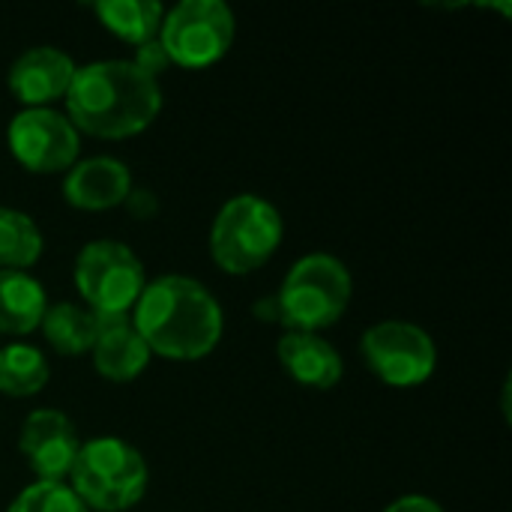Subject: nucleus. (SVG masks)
<instances>
[{
	"mask_svg": "<svg viewBox=\"0 0 512 512\" xmlns=\"http://www.w3.org/2000/svg\"><path fill=\"white\" fill-rule=\"evenodd\" d=\"M129 318L150 354L174 363L210 357L225 333V312L219 300L204 282L183 273L147 282Z\"/></svg>",
	"mask_w": 512,
	"mask_h": 512,
	"instance_id": "1",
	"label": "nucleus"
},
{
	"mask_svg": "<svg viewBox=\"0 0 512 512\" xmlns=\"http://www.w3.org/2000/svg\"><path fill=\"white\" fill-rule=\"evenodd\" d=\"M63 105L78 135L123 141L156 123L162 114V84L132 60H93L75 69Z\"/></svg>",
	"mask_w": 512,
	"mask_h": 512,
	"instance_id": "2",
	"label": "nucleus"
},
{
	"mask_svg": "<svg viewBox=\"0 0 512 512\" xmlns=\"http://www.w3.org/2000/svg\"><path fill=\"white\" fill-rule=\"evenodd\" d=\"M66 486L90 512H126L147 495L150 468L135 444L114 435L90 438L81 441Z\"/></svg>",
	"mask_w": 512,
	"mask_h": 512,
	"instance_id": "3",
	"label": "nucleus"
},
{
	"mask_svg": "<svg viewBox=\"0 0 512 512\" xmlns=\"http://www.w3.org/2000/svg\"><path fill=\"white\" fill-rule=\"evenodd\" d=\"M354 294V279L345 261L330 252H309L285 273L273 306L276 321L288 330L321 333L342 321Z\"/></svg>",
	"mask_w": 512,
	"mask_h": 512,
	"instance_id": "4",
	"label": "nucleus"
},
{
	"mask_svg": "<svg viewBox=\"0 0 512 512\" xmlns=\"http://www.w3.org/2000/svg\"><path fill=\"white\" fill-rule=\"evenodd\" d=\"M285 222L273 201L240 192L228 198L210 225V258L228 276L261 270L282 246Z\"/></svg>",
	"mask_w": 512,
	"mask_h": 512,
	"instance_id": "5",
	"label": "nucleus"
},
{
	"mask_svg": "<svg viewBox=\"0 0 512 512\" xmlns=\"http://www.w3.org/2000/svg\"><path fill=\"white\" fill-rule=\"evenodd\" d=\"M237 18L222 0H180L165 9L159 27V45L171 66L207 69L216 66L234 45Z\"/></svg>",
	"mask_w": 512,
	"mask_h": 512,
	"instance_id": "6",
	"label": "nucleus"
},
{
	"mask_svg": "<svg viewBox=\"0 0 512 512\" xmlns=\"http://www.w3.org/2000/svg\"><path fill=\"white\" fill-rule=\"evenodd\" d=\"M81 306L93 315H129L147 285L141 258L120 240L87 243L72 267Z\"/></svg>",
	"mask_w": 512,
	"mask_h": 512,
	"instance_id": "7",
	"label": "nucleus"
},
{
	"mask_svg": "<svg viewBox=\"0 0 512 512\" xmlns=\"http://www.w3.org/2000/svg\"><path fill=\"white\" fill-rule=\"evenodd\" d=\"M360 357L369 372L396 390L423 387L438 369L435 339L411 321H378L360 339Z\"/></svg>",
	"mask_w": 512,
	"mask_h": 512,
	"instance_id": "8",
	"label": "nucleus"
},
{
	"mask_svg": "<svg viewBox=\"0 0 512 512\" xmlns=\"http://www.w3.org/2000/svg\"><path fill=\"white\" fill-rule=\"evenodd\" d=\"M6 141L30 174H66L81 159V135L57 108H21L9 120Z\"/></svg>",
	"mask_w": 512,
	"mask_h": 512,
	"instance_id": "9",
	"label": "nucleus"
},
{
	"mask_svg": "<svg viewBox=\"0 0 512 512\" xmlns=\"http://www.w3.org/2000/svg\"><path fill=\"white\" fill-rule=\"evenodd\" d=\"M78 450L81 435L63 411L39 408L24 417L18 432V453L42 483H66Z\"/></svg>",
	"mask_w": 512,
	"mask_h": 512,
	"instance_id": "10",
	"label": "nucleus"
},
{
	"mask_svg": "<svg viewBox=\"0 0 512 512\" xmlns=\"http://www.w3.org/2000/svg\"><path fill=\"white\" fill-rule=\"evenodd\" d=\"M75 69L78 63L63 48L36 45L12 60L6 84L24 108H54L66 99Z\"/></svg>",
	"mask_w": 512,
	"mask_h": 512,
	"instance_id": "11",
	"label": "nucleus"
},
{
	"mask_svg": "<svg viewBox=\"0 0 512 512\" xmlns=\"http://www.w3.org/2000/svg\"><path fill=\"white\" fill-rule=\"evenodd\" d=\"M129 168L114 156H90L78 159L63 177V198L69 207L84 213H102L126 204L132 192Z\"/></svg>",
	"mask_w": 512,
	"mask_h": 512,
	"instance_id": "12",
	"label": "nucleus"
},
{
	"mask_svg": "<svg viewBox=\"0 0 512 512\" xmlns=\"http://www.w3.org/2000/svg\"><path fill=\"white\" fill-rule=\"evenodd\" d=\"M93 369L111 384H129L141 378L153 354L129 315H96V339L90 348Z\"/></svg>",
	"mask_w": 512,
	"mask_h": 512,
	"instance_id": "13",
	"label": "nucleus"
},
{
	"mask_svg": "<svg viewBox=\"0 0 512 512\" xmlns=\"http://www.w3.org/2000/svg\"><path fill=\"white\" fill-rule=\"evenodd\" d=\"M276 357L288 378L306 390H333L345 375L339 351L321 333L285 330L276 345Z\"/></svg>",
	"mask_w": 512,
	"mask_h": 512,
	"instance_id": "14",
	"label": "nucleus"
},
{
	"mask_svg": "<svg viewBox=\"0 0 512 512\" xmlns=\"http://www.w3.org/2000/svg\"><path fill=\"white\" fill-rule=\"evenodd\" d=\"M48 294L39 279L24 270H0V333L27 336L39 330Z\"/></svg>",
	"mask_w": 512,
	"mask_h": 512,
	"instance_id": "15",
	"label": "nucleus"
},
{
	"mask_svg": "<svg viewBox=\"0 0 512 512\" xmlns=\"http://www.w3.org/2000/svg\"><path fill=\"white\" fill-rule=\"evenodd\" d=\"M99 24L126 45H147L159 36L165 6L156 0H99L93 3Z\"/></svg>",
	"mask_w": 512,
	"mask_h": 512,
	"instance_id": "16",
	"label": "nucleus"
},
{
	"mask_svg": "<svg viewBox=\"0 0 512 512\" xmlns=\"http://www.w3.org/2000/svg\"><path fill=\"white\" fill-rule=\"evenodd\" d=\"M45 342L51 345V351H57L60 357H81L90 354L93 339H96V315L90 309H84L81 303H48L42 324H39Z\"/></svg>",
	"mask_w": 512,
	"mask_h": 512,
	"instance_id": "17",
	"label": "nucleus"
},
{
	"mask_svg": "<svg viewBox=\"0 0 512 512\" xmlns=\"http://www.w3.org/2000/svg\"><path fill=\"white\" fill-rule=\"evenodd\" d=\"M51 366L36 345L9 342L0 348V393L12 399H30L45 390Z\"/></svg>",
	"mask_w": 512,
	"mask_h": 512,
	"instance_id": "18",
	"label": "nucleus"
},
{
	"mask_svg": "<svg viewBox=\"0 0 512 512\" xmlns=\"http://www.w3.org/2000/svg\"><path fill=\"white\" fill-rule=\"evenodd\" d=\"M45 252L39 225L15 207H0V270H30Z\"/></svg>",
	"mask_w": 512,
	"mask_h": 512,
	"instance_id": "19",
	"label": "nucleus"
},
{
	"mask_svg": "<svg viewBox=\"0 0 512 512\" xmlns=\"http://www.w3.org/2000/svg\"><path fill=\"white\" fill-rule=\"evenodd\" d=\"M6 512H90L66 483H30L15 495Z\"/></svg>",
	"mask_w": 512,
	"mask_h": 512,
	"instance_id": "20",
	"label": "nucleus"
},
{
	"mask_svg": "<svg viewBox=\"0 0 512 512\" xmlns=\"http://www.w3.org/2000/svg\"><path fill=\"white\" fill-rule=\"evenodd\" d=\"M132 63H135L141 72H147L150 78H156V81H159V75H162V72L171 66V60L165 57V51H162L159 39H153V42H147V45L135 48V57H132Z\"/></svg>",
	"mask_w": 512,
	"mask_h": 512,
	"instance_id": "21",
	"label": "nucleus"
},
{
	"mask_svg": "<svg viewBox=\"0 0 512 512\" xmlns=\"http://www.w3.org/2000/svg\"><path fill=\"white\" fill-rule=\"evenodd\" d=\"M384 512H444V507L429 495H402L393 504H387Z\"/></svg>",
	"mask_w": 512,
	"mask_h": 512,
	"instance_id": "22",
	"label": "nucleus"
}]
</instances>
